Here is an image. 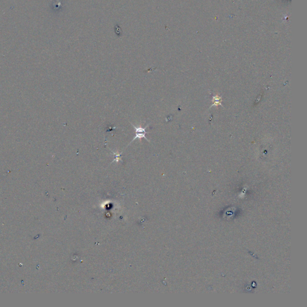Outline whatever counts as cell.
Listing matches in <instances>:
<instances>
[{
    "label": "cell",
    "mask_w": 307,
    "mask_h": 307,
    "mask_svg": "<svg viewBox=\"0 0 307 307\" xmlns=\"http://www.w3.org/2000/svg\"><path fill=\"white\" fill-rule=\"evenodd\" d=\"M147 133H148V132H146V131H145V132H142V133H141V132H136V135H135V137L132 139V140L130 142V143L129 144V145H130V144H131V143H132L134 140H135L136 139H142V138H144V139H146L148 142H149V140L147 139V137H146V135Z\"/></svg>",
    "instance_id": "cell-1"
},
{
    "label": "cell",
    "mask_w": 307,
    "mask_h": 307,
    "mask_svg": "<svg viewBox=\"0 0 307 307\" xmlns=\"http://www.w3.org/2000/svg\"><path fill=\"white\" fill-rule=\"evenodd\" d=\"M111 152H112V154L115 155V159L113 160V161L112 162V163L115 162H119V161H120V160H122L121 154H122V152H121V153H119L118 151H117V153H115V152H113V151H111Z\"/></svg>",
    "instance_id": "cell-2"
}]
</instances>
